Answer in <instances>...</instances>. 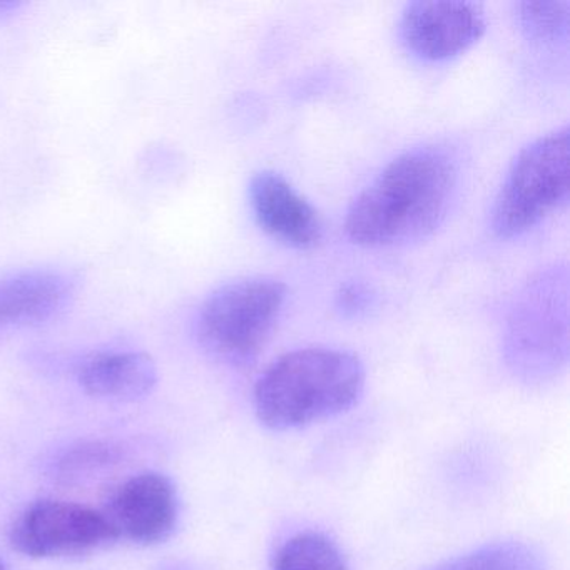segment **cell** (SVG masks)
<instances>
[{"label":"cell","mask_w":570,"mask_h":570,"mask_svg":"<svg viewBox=\"0 0 570 570\" xmlns=\"http://www.w3.org/2000/svg\"><path fill=\"white\" fill-rule=\"evenodd\" d=\"M459 185V161L442 145L409 149L353 199L345 232L355 245L395 246L425 238L445 219Z\"/></svg>","instance_id":"obj_1"},{"label":"cell","mask_w":570,"mask_h":570,"mask_svg":"<svg viewBox=\"0 0 570 570\" xmlns=\"http://www.w3.org/2000/svg\"><path fill=\"white\" fill-rule=\"evenodd\" d=\"M365 389V366L345 350L313 348L285 353L259 376L255 410L276 432L303 429L348 412Z\"/></svg>","instance_id":"obj_2"},{"label":"cell","mask_w":570,"mask_h":570,"mask_svg":"<svg viewBox=\"0 0 570 570\" xmlns=\"http://www.w3.org/2000/svg\"><path fill=\"white\" fill-rule=\"evenodd\" d=\"M285 299L286 286L268 276H249L222 286L199 309V343L219 362L248 365L268 343Z\"/></svg>","instance_id":"obj_3"},{"label":"cell","mask_w":570,"mask_h":570,"mask_svg":"<svg viewBox=\"0 0 570 570\" xmlns=\"http://www.w3.org/2000/svg\"><path fill=\"white\" fill-rule=\"evenodd\" d=\"M569 198V128L540 136L513 159L497 193L490 226L515 238L539 225Z\"/></svg>","instance_id":"obj_4"},{"label":"cell","mask_w":570,"mask_h":570,"mask_svg":"<svg viewBox=\"0 0 570 570\" xmlns=\"http://www.w3.org/2000/svg\"><path fill=\"white\" fill-rule=\"evenodd\" d=\"M566 276L550 273L523 293L513 309L507 333L505 355L510 368L525 382H542L556 375L567 360Z\"/></svg>","instance_id":"obj_5"},{"label":"cell","mask_w":570,"mask_h":570,"mask_svg":"<svg viewBox=\"0 0 570 570\" xmlns=\"http://www.w3.org/2000/svg\"><path fill=\"white\" fill-rule=\"evenodd\" d=\"M118 539L105 512L61 500H38L11 529L12 547L32 559L79 556Z\"/></svg>","instance_id":"obj_6"},{"label":"cell","mask_w":570,"mask_h":570,"mask_svg":"<svg viewBox=\"0 0 570 570\" xmlns=\"http://www.w3.org/2000/svg\"><path fill=\"white\" fill-rule=\"evenodd\" d=\"M487 22L475 2H412L399 22L403 46L416 58L440 62L455 58L475 45Z\"/></svg>","instance_id":"obj_7"},{"label":"cell","mask_w":570,"mask_h":570,"mask_svg":"<svg viewBox=\"0 0 570 570\" xmlns=\"http://www.w3.org/2000/svg\"><path fill=\"white\" fill-rule=\"evenodd\" d=\"M105 513L118 537L145 546L165 542L178 525V493L168 476L139 473L116 490Z\"/></svg>","instance_id":"obj_8"},{"label":"cell","mask_w":570,"mask_h":570,"mask_svg":"<svg viewBox=\"0 0 570 570\" xmlns=\"http://www.w3.org/2000/svg\"><path fill=\"white\" fill-rule=\"evenodd\" d=\"M248 195L256 222L273 238L299 249L318 245L323 236L318 213L282 175L269 169L256 173Z\"/></svg>","instance_id":"obj_9"},{"label":"cell","mask_w":570,"mask_h":570,"mask_svg":"<svg viewBox=\"0 0 570 570\" xmlns=\"http://www.w3.org/2000/svg\"><path fill=\"white\" fill-rule=\"evenodd\" d=\"M75 279L38 269L0 279V330L39 325L58 316L75 296Z\"/></svg>","instance_id":"obj_10"},{"label":"cell","mask_w":570,"mask_h":570,"mask_svg":"<svg viewBox=\"0 0 570 570\" xmlns=\"http://www.w3.org/2000/svg\"><path fill=\"white\" fill-rule=\"evenodd\" d=\"M79 383L88 395L108 402H138L155 390L158 368L148 353H99L79 370Z\"/></svg>","instance_id":"obj_11"},{"label":"cell","mask_w":570,"mask_h":570,"mask_svg":"<svg viewBox=\"0 0 570 570\" xmlns=\"http://www.w3.org/2000/svg\"><path fill=\"white\" fill-rule=\"evenodd\" d=\"M273 570H348V563L335 540L308 530L279 547Z\"/></svg>","instance_id":"obj_12"},{"label":"cell","mask_w":570,"mask_h":570,"mask_svg":"<svg viewBox=\"0 0 570 570\" xmlns=\"http://www.w3.org/2000/svg\"><path fill=\"white\" fill-rule=\"evenodd\" d=\"M433 570H546V562L533 547L505 540L446 560Z\"/></svg>","instance_id":"obj_13"},{"label":"cell","mask_w":570,"mask_h":570,"mask_svg":"<svg viewBox=\"0 0 570 570\" xmlns=\"http://www.w3.org/2000/svg\"><path fill=\"white\" fill-rule=\"evenodd\" d=\"M517 19L530 41L559 42L569 36L570 4L567 0H537L517 4Z\"/></svg>","instance_id":"obj_14"},{"label":"cell","mask_w":570,"mask_h":570,"mask_svg":"<svg viewBox=\"0 0 570 570\" xmlns=\"http://www.w3.org/2000/svg\"><path fill=\"white\" fill-rule=\"evenodd\" d=\"M121 450L108 442H81L69 446L52 465V475L62 482L89 476L106 466L118 463Z\"/></svg>","instance_id":"obj_15"},{"label":"cell","mask_w":570,"mask_h":570,"mask_svg":"<svg viewBox=\"0 0 570 570\" xmlns=\"http://www.w3.org/2000/svg\"><path fill=\"white\" fill-rule=\"evenodd\" d=\"M372 289L363 283L350 282L336 293V308L345 316H360L372 306Z\"/></svg>","instance_id":"obj_16"},{"label":"cell","mask_w":570,"mask_h":570,"mask_svg":"<svg viewBox=\"0 0 570 570\" xmlns=\"http://www.w3.org/2000/svg\"><path fill=\"white\" fill-rule=\"evenodd\" d=\"M19 2H9V0H0V18H4V16L11 14V12L18 11Z\"/></svg>","instance_id":"obj_17"},{"label":"cell","mask_w":570,"mask_h":570,"mask_svg":"<svg viewBox=\"0 0 570 570\" xmlns=\"http://www.w3.org/2000/svg\"><path fill=\"white\" fill-rule=\"evenodd\" d=\"M0 570H9L8 566H6V563L2 562V560H0Z\"/></svg>","instance_id":"obj_18"}]
</instances>
